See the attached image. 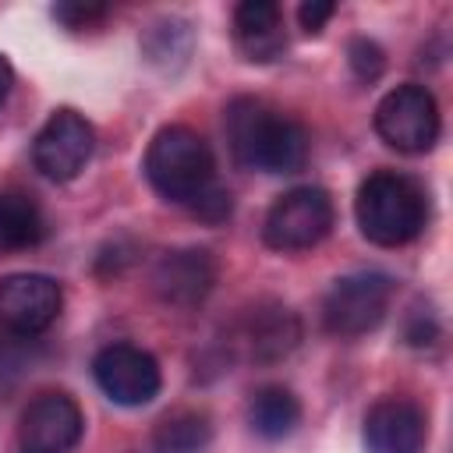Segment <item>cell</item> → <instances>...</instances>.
I'll return each mask as SVG.
<instances>
[{"mask_svg":"<svg viewBox=\"0 0 453 453\" xmlns=\"http://www.w3.org/2000/svg\"><path fill=\"white\" fill-rule=\"evenodd\" d=\"M237 166L255 173H297L308 163V131L262 99L241 96L223 117Z\"/></svg>","mask_w":453,"mask_h":453,"instance_id":"cell-1","label":"cell"},{"mask_svg":"<svg viewBox=\"0 0 453 453\" xmlns=\"http://www.w3.org/2000/svg\"><path fill=\"white\" fill-rule=\"evenodd\" d=\"M354 216L361 234L379 248L411 244L428 219V198L418 180L396 170H375L361 180L354 198Z\"/></svg>","mask_w":453,"mask_h":453,"instance_id":"cell-2","label":"cell"},{"mask_svg":"<svg viewBox=\"0 0 453 453\" xmlns=\"http://www.w3.org/2000/svg\"><path fill=\"white\" fill-rule=\"evenodd\" d=\"M145 177L156 188V195L191 209L216 184V156L198 131L184 124H170L159 127L149 142Z\"/></svg>","mask_w":453,"mask_h":453,"instance_id":"cell-3","label":"cell"},{"mask_svg":"<svg viewBox=\"0 0 453 453\" xmlns=\"http://www.w3.org/2000/svg\"><path fill=\"white\" fill-rule=\"evenodd\" d=\"M393 301V280L386 273H347L340 276L322 301V326L326 333L340 336V340H354L372 333Z\"/></svg>","mask_w":453,"mask_h":453,"instance_id":"cell-4","label":"cell"},{"mask_svg":"<svg viewBox=\"0 0 453 453\" xmlns=\"http://www.w3.org/2000/svg\"><path fill=\"white\" fill-rule=\"evenodd\" d=\"M333 198L315 184L283 191L262 223V237L273 251H308L333 230Z\"/></svg>","mask_w":453,"mask_h":453,"instance_id":"cell-5","label":"cell"},{"mask_svg":"<svg viewBox=\"0 0 453 453\" xmlns=\"http://www.w3.org/2000/svg\"><path fill=\"white\" fill-rule=\"evenodd\" d=\"M439 127H442L439 103L425 85H414V81L396 85L375 106V131L396 152H407V156L428 152L439 138Z\"/></svg>","mask_w":453,"mask_h":453,"instance_id":"cell-6","label":"cell"},{"mask_svg":"<svg viewBox=\"0 0 453 453\" xmlns=\"http://www.w3.org/2000/svg\"><path fill=\"white\" fill-rule=\"evenodd\" d=\"M92 379L106 400L120 407H145L159 396V361L134 343H110L92 357Z\"/></svg>","mask_w":453,"mask_h":453,"instance_id":"cell-7","label":"cell"},{"mask_svg":"<svg viewBox=\"0 0 453 453\" xmlns=\"http://www.w3.org/2000/svg\"><path fill=\"white\" fill-rule=\"evenodd\" d=\"M92 149H96L92 124L78 110L64 106L57 113H50V120L39 127V134L32 142V159L42 177L64 184L85 170V163L92 159Z\"/></svg>","mask_w":453,"mask_h":453,"instance_id":"cell-8","label":"cell"},{"mask_svg":"<svg viewBox=\"0 0 453 453\" xmlns=\"http://www.w3.org/2000/svg\"><path fill=\"white\" fill-rule=\"evenodd\" d=\"M64 308V290L46 273H14L0 280V322L14 336L46 333Z\"/></svg>","mask_w":453,"mask_h":453,"instance_id":"cell-9","label":"cell"},{"mask_svg":"<svg viewBox=\"0 0 453 453\" xmlns=\"http://www.w3.org/2000/svg\"><path fill=\"white\" fill-rule=\"evenodd\" d=\"M85 418L67 393L35 396L18 425V453H71L81 439Z\"/></svg>","mask_w":453,"mask_h":453,"instance_id":"cell-10","label":"cell"},{"mask_svg":"<svg viewBox=\"0 0 453 453\" xmlns=\"http://www.w3.org/2000/svg\"><path fill=\"white\" fill-rule=\"evenodd\" d=\"M216 283V265L205 248H177L166 251L152 269V290L163 304L173 308H195L209 297Z\"/></svg>","mask_w":453,"mask_h":453,"instance_id":"cell-11","label":"cell"},{"mask_svg":"<svg viewBox=\"0 0 453 453\" xmlns=\"http://www.w3.org/2000/svg\"><path fill=\"white\" fill-rule=\"evenodd\" d=\"M428 425L418 403L403 396H386L365 414V449L368 453H425Z\"/></svg>","mask_w":453,"mask_h":453,"instance_id":"cell-12","label":"cell"},{"mask_svg":"<svg viewBox=\"0 0 453 453\" xmlns=\"http://www.w3.org/2000/svg\"><path fill=\"white\" fill-rule=\"evenodd\" d=\"M234 42L244 60L251 64H269L283 57L287 50V28H283V11L273 0H244L234 11Z\"/></svg>","mask_w":453,"mask_h":453,"instance_id":"cell-13","label":"cell"},{"mask_svg":"<svg viewBox=\"0 0 453 453\" xmlns=\"http://www.w3.org/2000/svg\"><path fill=\"white\" fill-rule=\"evenodd\" d=\"M46 234L42 209L25 191H0V255L35 248Z\"/></svg>","mask_w":453,"mask_h":453,"instance_id":"cell-14","label":"cell"},{"mask_svg":"<svg viewBox=\"0 0 453 453\" xmlns=\"http://www.w3.org/2000/svg\"><path fill=\"white\" fill-rule=\"evenodd\" d=\"M297 340H301V322L290 308L273 304L255 311L248 322V343L255 361H280L297 347Z\"/></svg>","mask_w":453,"mask_h":453,"instance_id":"cell-15","label":"cell"},{"mask_svg":"<svg viewBox=\"0 0 453 453\" xmlns=\"http://www.w3.org/2000/svg\"><path fill=\"white\" fill-rule=\"evenodd\" d=\"M297 421H301V403H297V396L287 386H262V389L251 393V400H248V425L262 439H269V442L287 439L297 428Z\"/></svg>","mask_w":453,"mask_h":453,"instance_id":"cell-16","label":"cell"},{"mask_svg":"<svg viewBox=\"0 0 453 453\" xmlns=\"http://www.w3.org/2000/svg\"><path fill=\"white\" fill-rule=\"evenodd\" d=\"M212 425L202 411H173L152 432V453H205Z\"/></svg>","mask_w":453,"mask_h":453,"instance_id":"cell-17","label":"cell"},{"mask_svg":"<svg viewBox=\"0 0 453 453\" xmlns=\"http://www.w3.org/2000/svg\"><path fill=\"white\" fill-rule=\"evenodd\" d=\"M347 60H350V71L361 78V81H375L379 74H382V67H386V53H382V46L379 42H372V39H350V46H347Z\"/></svg>","mask_w":453,"mask_h":453,"instance_id":"cell-18","label":"cell"},{"mask_svg":"<svg viewBox=\"0 0 453 453\" xmlns=\"http://www.w3.org/2000/svg\"><path fill=\"white\" fill-rule=\"evenodd\" d=\"M106 4H81V0H64V4H53V18L67 28H92L96 21L106 18Z\"/></svg>","mask_w":453,"mask_h":453,"instance_id":"cell-19","label":"cell"},{"mask_svg":"<svg viewBox=\"0 0 453 453\" xmlns=\"http://www.w3.org/2000/svg\"><path fill=\"white\" fill-rule=\"evenodd\" d=\"M191 212L202 219V223H223V219H230V212H234V198H230V191L223 188V184H212L195 205H191Z\"/></svg>","mask_w":453,"mask_h":453,"instance_id":"cell-20","label":"cell"},{"mask_svg":"<svg viewBox=\"0 0 453 453\" xmlns=\"http://www.w3.org/2000/svg\"><path fill=\"white\" fill-rule=\"evenodd\" d=\"M333 14H336V4H333V0H304V4L297 7V21H301V28H304L308 35H319Z\"/></svg>","mask_w":453,"mask_h":453,"instance_id":"cell-21","label":"cell"},{"mask_svg":"<svg viewBox=\"0 0 453 453\" xmlns=\"http://www.w3.org/2000/svg\"><path fill=\"white\" fill-rule=\"evenodd\" d=\"M435 336H439V326L432 322V315L414 311L407 319V343L411 347H428V343H435Z\"/></svg>","mask_w":453,"mask_h":453,"instance_id":"cell-22","label":"cell"},{"mask_svg":"<svg viewBox=\"0 0 453 453\" xmlns=\"http://www.w3.org/2000/svg\"><path fill=\"white\" fill-rule=\"evenodd\" d=\"M11 85H14V67H11V60L0 53V106H4V99L11 96Z\"/></svg>","mask_w":453,"mask_h":453,"instance_id":"cell-23","label":"cell"}]
</instances>
